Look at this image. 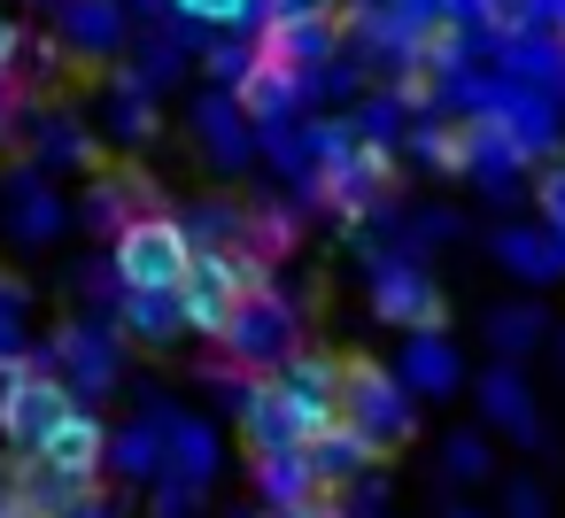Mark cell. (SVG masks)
Returning a JSON list of instances; mask_svg holds the SVG:
<instances>
[{
  "instance_id": "21",
  "label": "cell",
  "mask_w": 565,
  "mask_h": 518,
  "mask_svg": "<svg viewBox=\"0 0 565 518\" xmlns=\"http://www.w3.org/2000/svg\"><path fill=\"white\" fill-rule=\"evenodd\" d=\"M171 9L194 17V24H256L264 0H171Z\"/></svg>"
},
{
  "instance_id": "3",
  "label": "cell",
  "mask_w": 565,
  "mask_h": 518,
  "mask_svg": "<svg viewBox=\"0 0 565 518\" xmlns=\"http://www.w3.org/2000/svg\"><path fill=\"white\" fill-rule=\"evenodd\" d=\"M310 186L326 194V209H333V217L364 225L372 209H387V202H395V148H387V140H356L341 163L310 171Z\"/></svg>"
},
{
  "instance_id": "17",
  "label": "cell",
  "mask_w": 565,
  "mask_h": 518,
  "mask_svg": "<svg viewBox=\"0 0 565 518\" xmlns=\"http://www.w3.org/2000/svg\"><path fill=\"white\" fill-rule=\"evenodd\" d=\"M411 148H418L434 171L465 179V125H418V132H411Z\"/></svg>"
},
{
  "instance_id": "9",
  "label": "cell",
  "mask_w": 565,
  "mask_h": 518,
  "mask_svg": "<svg viewBox=\"0 0 565 518\" xmlns=\"http://www.w3.org/2000/svg\"><path fill=\"white\" fill-rule=\"evenodd\" d=\"M302 71H287V63H271V55H248V71L233 78V109L248 117V125H279V117H295V101H302Z\"/></svg>"
},
{
  "instance_id": "27",
  "label": "cell",
  "mask_w": 565,
  "mask_h": 518,
  "mask_svg": "<svg viewBox=\"0 0 565 518\" xmlns=\"http://www.w3.org/2000/svg\"><path fill=\"white\" fill-rule=\"evenodd\" d=\"M24 371H32V364H24V356H0V410H9V395H17V387H24Z\"/></svg>"
},
{
  "instance_id": "23",
  "label": "cell",
  "mask_w": 565,
  "mask_h": 518,
  "mask_svg": "<svg viewBox=\"0 0 565 518\" xmlns=\"http://www.w3.org/2000/svg\"><path fill=\"white\" fill-rule=\"evenodd\" d=\"M534 202H542V225L565 240V163H550L542 171V186H534Z\"/></svg>"
},
{
  "instance_id": "20",
  "label": "cell",
  "mask_w": 565,
  "mask_h": 518,
  "mask_svg": "<svg viewBox=\"0 0 565 518\" xmlns=\"http://www.w3.org/2000/svg\"><path fill=\"white\" fill-rule=\"evenodd\" d=\"M465 17H480L495 40H511V32H534V17H526V0H465Z\"/></svg>"
},
{
  "instance_id": "7",
  "label": "cell",
  "mask_w": 565,
  "mask_h": 518,
  "mask_svg": "<svg viewBox=\"0 0 565 518\" xmlns=\"http://www.w3.org/2000/svg\"><path fill=\"white\" fill-rule=\"evenodd\" d=\"M372 317L403 333H449V294L418 263H380L372 271Z\"/></svg>"
},
{
  "instance_id": "26",
  "label": "cell",
  "mask_w": 565,
  "mask_h": 518,
  "mask_svg": "<svg viewBox=\"0 0 565 518\" xmlns=\"http://www.w3.org/2000/svg\"><path fill=\"white\" fill-rule=\"evenodd\" d=\"M503 510H511V518H550V510H542V487H534V479H519Z\"/></svg>"
},
{
  "instance_id": "6",
  "label": "cell",
  "mask_w": 565,
  "mask_h": 518,
  "mask_svg": "<svg viewBox=\"0 0 565 518\" xmlns=\"http://www.w3.org/2000/svg\"><path fill=\"white\" fill-rule=\"evenodd\" d=\"M271 387L287 395L302 441L326 433V425L341 418V356H326V348H287V356L271 364Z\"/></svg>"
},
{
  "instance_id": "5",
  "label": "cell",
  "mask_w": 565,
  "mask_h": 518,
  "mask_svg": "<svg viewBox=\"0 0 565 518\" xmlns=\"http://www.w3.org/2000/svg\"><path fill=\"white\" fill-rule=\"evenodd\" d=\"M225 348L248 364V371H271L287 348H302V333H295V302L264 279V287H248L241 294V310H233V325H225Z\"/></svg>"
},
{
  "instance_id": "19",
  "label": "cell",
  "mask_w": 565,
  "mask_h": 518,
  "mask_svg": "<svg viewBox=\"0 0 565 518\" xmlns=\"http://www.w3.org/2000/svg\"><path fill=\"white\" fill-rule=\"evenodd\" d=\"M542 325H550V317H542L534 302H526V310H495V317H488V333H495V348H503V356H511V348H534V341H542Z\"/></svg>"
},
{
  "instance_id": "1",
  "label": "cell",
  "mask_w": 565,
  "mask_h": 518,
  "mask_svg": "<svg viewBox=\"0 0 565 518\" xmlns=\"http://www.w3.org/2000/svg\"><path fill=\"white\" fill-rule=\"evenodd\" d=\"M341 425H356L380 464L403 456V441L418 433V410H411L403 371L380 364V356H341Z\"/></svg>"
},
{
  "instance_id": "24",
  "label": "cell",
  "mask_w": 565,
  "mask_h": 518,
  "mask_svg": "<svg viewBox=\"0 0 565 518\" xmlns=\"http://www.w3.org/2000/svg\"><path fill=\"white\" fill-rule=\"evenodd\" d=\"M264 518H349V510H341V495H333V487H310L302 503H271Z\"/></svg>"
},
{
  "instance_id": "12",
  "label": "cell",
  "mask_w": 565,
  "mask_h": 518,
  "mask_svg": "<svg viewBox=\"0 0 565 518\" xmlns=\"http://www.w3.org/2000/svg\"><path fill=\"white\" fill-rule=\"evenodd\" d=\"M102 456H109V425L86 418V410H71V418L47 433V449H40V464H55V472H71V479H94Z\"/></svg>"
},
{
  "instance_id": "11",
  "label": "cell",
  "mask_w": 565,
  "mask_h": 518,
  "mask_svg": "<svg viewBox=\"0 0 565 518\" xmlns=\"http://www.w3.org/2000/svg\"><path fill=\"white\" fill-rule=\"evenodd\" d=\"M302 456H310V479H318V487H333V495H341L356 472H372V464H380V456L364 449V433H356V425H341V418H333L326 433H310V441H302Z\"/></svg>"
},
{
  "instance_id": "18",
  "label": "cell",
  "mask_w": 565,
  "mask_h": 518,
  "mask_svg": "<svg viewBox=\"0 0 565 518\" xmlns=\"http://www.w3.org/2000/svg\"><path fill=\"white\" fill-rule=\"evenodd\" d=\"M349 0H264L256 24H341Z\"/></svg>"
},
{
  "instance_id": "8",
  "label": "cell",
  "mask_w": 565,
  "mask_h": 518,
  "mask_svg": "<svg viewBox=\"0 0 565 518\" xmlns=\"http://www.w3.org/2000/svg\"><path fill=\"white\" fill-rule=\"evenodd\" d=\"M71 410H78V402H71V387H63L55 371H40V364H32V371H24V387L9 395V410H0V433H9V449H17V456H40V449H47V433H55Z\"/></svg>"
},
{
  "instance_id": "4",
  "label": "cell",
  "mask_w": 565,
  "mask_h": 518,
  "mask_svg": "<svg viewBox=\"0 0 565 518\" xmlns=\"http://www.w3.org/2000/svg\"><path fill=\"white\" fill-rule=\"evenodd\" d=\"M186 256H194V233L163 209H140L117 225V279L125 287H179Z\"/></svg>"
},
{
  "instance_id": "15",
  "label": "cell",
  "mask_w": 565,
  "mask_h": 518,
  "mask_svg": "<svg viewBox=\"0 0 565 518\" xmlns=\"http://www.w3.org/2000/svg\"><path fill=\"white\" fill-rule=\"evenodd\" d=\"M480 410H488V425H503V433H519V441H534L542 425H534V402H526V387H519V371L511 364H495V371H480Z\"/></svg>"
},
{
  "instance_id": "2",
  "label": "cell",
  "mask_w": 565,
  "mask_h": 518,
  "mask_svg": "<svg viewBox=\"0 0 565 518\" xmlns=\"http://www.w3.org/2000/svg\"><path fill=\"white\" fill-rule=\"evenodd\" d=\"M248 287H264V263H256L248 248H233V240L194 248L186 271H179V317H186V333L225 341V325H233V310H241Z\"/></svg>"
},
{
  "instance_id": "29",
  "label": "cell",
  "mask_w": 565,
  "mask_h": 518,
  "mask_svg": "<svg viewBox=\"0 0 565 518\" xmlns=\"http://www.w3.org/2000/svg\"><path fill=\"white\" fill-rule=\"evenodd\" d=\"M449 518H472V510H449Z\"/></svg>"
},
{
  "instance_id": "14",
  "label": "cell",
  "mask_w": 565,
  "mask_h": 518,
  "mask_svg": "<svg viewBox=\"0 0 565 518\" xmlns=\"http://www.w3.org/2000/svg\"><path fill=\"white\" fill-rule=\"evenodd\" d=\"M125 325H132V341H148V348L179 341V333H186L179 287H125Z\"/></svg>"
},
{
  "instance_id": "28",
  "label": "cell",
  "mask_w": 565,
  "mask_h": 518,
  "mask_svg": "<svg viewBox=\"0 0 565 518\" xmlns=\"http://www.w3.org/2000/svg\"><path fill=\"white\" fill-rule=\"evenodd\" d=\"M17 47H24V32H17V17H0V71L17 63Z\"/></svg>"
},
{
  "instance_id": "25",
  "label": "cell",
  "mask_w": 565,
  "mask_h": 518,
  "mask_svg": "<svg viewBox=\"0 0 565 518\" xmlns=\"http://www.w3.org/2000/svg\"><path fill=\"white\" fill-rule=\"evenodd\" d=\"M0 518H55V510H47L32 487H9V495H0Z\"/></svg>"
},
{
  "instance_id": "13",
  "label": "cell",
  "mask_w": 565,
  "mask_h": 518,
  "mask_svg": "<svg viewBox=\"0 0 565 518\" xmlns=\"http://www.w3.org/2000/svg\"><path fill=\"white\" fill-rule=\"evenodd\" d=\"M495 263L542 287V279H557V271H565V240H557L550 225H542V233H519V225H503V233H495Z\"/></svg>"
},
{
  "instance_id": "22",
  "label": "cell",
  "mask_w": 565,
  "mask_h": 518,
  "mask_svg": "<svg viewBox=\"0 0 565 518\" xmlns=\"http://www.w3.org/2000/svg\"><path fill=\"white\" fill-rule=\"evenodd\" d=\"M449 472L457 479H480L488 472V433H449Z\"/></svg>"
},
{
  "instance_id": "10",
  "label": "cell",
  "mask_w": 565,
  "mask_h": 518,
  "mask_svg": "<svg viewBox=\"0 0 565 518\" xmlns=\"http://www.w3.org/2000/svg\"><path fill=\"white\" fill-rule=\"evenodd\" d=\"M395 371H403L411 395H457L465 387V348L449 333H411V348H403Z\"/></svg>"
},
{
  "instance_id": "16",
  "label": "cell",
  "mask_w": 565,
  "mask_h": 518,
  "mask_svg": "<svg viewBox=\"0 0 565 518\" xmlns=\"http://www.w3.org/2000/svg\"><path fill=\"white\" fill-rule=\"evenodd\" d=\"M256 487H264V503H302L318 479H310V456L302 449H264L256 456Z\"/></svg>"
}]
</instances>
